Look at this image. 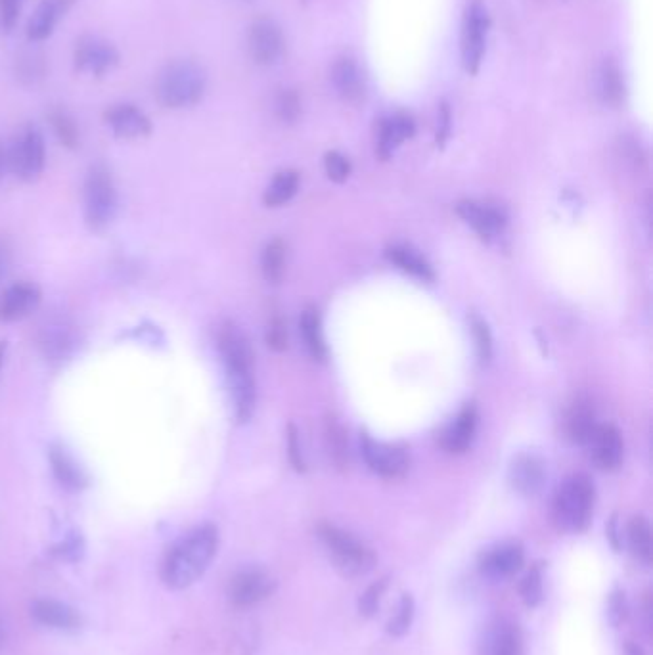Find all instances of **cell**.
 <instances>
[{"label": "cell", "mask_w": 653, "mask_h": 655, "mask_svg": "<svg viewBox=\"0 0 653 655\" xmlns=\"http://www.w3.org/2000/svg\"><path fill=\"white\" fill-rule=\"evenodd\" d=\"M219 529L203 523L188 531L169 548L161 564V581L173 590H184L198 583L219 550Z\"/></svg>", "instance_id": "cell-1"}, {"label": "cell", "mask_w": 653, "mask_h": 655, "mask_svg": "<svg viewBox=\"0 0 653 655\" xmlns=\"http://www.w3.org/2000/svg\"><path fill=\"white\" fill-rule=\"evenodd\" d=\"M207 89L205 69L192 60H177L159 71L156 98L167 110L196 106Z\"/></svg>", "instance_id": "cell-2"}, {"label": "cell", "mask_w": 653, "mask_h": 655, "mask_svg": "<svg viewBox=\"0 0 653 655\" xmlns=\"http://www.w3.org/2000/svg\"><path fill=\"white\" fill-rule=\"evenodd\" d=\"M596 504V487L588 475L575 474L567 477L558 487L552 516L556 525L567 533H583L588 529Z\"/></svg>", "instance_id": "cell-3"}, {"label": "cell", "mask_w": 653, "mask_h": 655, "mask_svg": "<svg viewBox=\"0 0 653 655\" xmlns=\"http://www.w3.org/2000/svg\"><path fill=\"white\" fill-rule=\"evenodd\" d=\"M318 537L326 546L330 560L343 577L355 579L370 573L376 565V554L368 544L362 543L353 533L332 523L318 525Z\"/></svg>", "instance_id": "cell-4"}, {"label": "cell", "mask_w": 653, "mask_h": 655, "mask_svg": "<svg viewBox=\"0 0 653 655\" xmlns=\"http://www.w3.org/2000/svg\"><path fill=\"white\" fill-rule=\"evenodd\" d=\"M83 202H85V221L94 232H102L112 225L117 215V188L113 181L112 171L96 163L92 165L85 177L83 188Z\"/></svg>", "instance_id": "cell-5"}, {"label": "cell", "mask_w": 653, "mask_h": 655, "mask_svg": "<svg viewBox=\"0 0 653 655\" xmlns=\"http://www.w3.org/2000/svg\"><path fill=\"white\" fill-rule=\"evenodd\" d=\"M491 27V18L487 6L481 0H472L462 18V33H460V56L462 66L468 75H477L485 50H487V35Z\"/></svg>", "instance_id": "cell-6"}, {"label": "cell", "mask_w": 653, "mask_h": 655, "mask_svg": "<svg viewBox=\"0 0 653 655\" xmlns=\"http://www.w3.org/2000/svg\"><path fill=\"white\" fill-rule=\"evenodd\" d=\"M10 171L23 182H35L45 171V135L37 125H25L8 146Z\"/></svg>", "instance_id": "cell-7"}, {"label": "cell", "mask_w": 653, "mask_h": 655, "mask_svg": "<svg viewBox=\"0 0 653 655\" xmlns=\"http://www.w3.org/2000/svg\"><path fill=\"white\" fill-rule=\"evenodd\" d=\"M274 590H276V579L272 577V573L263 567L248 565L238 569L230 577L226 594L234 608L248 610L271 598Z\"/></svg>", "instance_id": "cell-8"}, {"label": "cell", "mask_w": 653, "mask_h": 655, "mask_svg": "<svg viewBox=\"0 0 653 655\" xmlns=\"http://www.w3.org/2000/svg\"><path fill=\"white\" fill-rule=\"evenodd\" d=\"M121 54L113 43L98 35H83L77 39L73 48V66L77 73L89 75L94 79L106 77L119 66Z\"/></svg>", "instance_id": "cell-9"}, {"label": "cell", "mask_w": 653, "mask_h": 655, "mask_svg": "<svg viewBox=\"0 0 653 655\" xmlns=\"http://www.w3.org/2000/svg\"><path fill=\"white\" fill-rule=\"evenodd\" d=\"M217 349L226 374H253L255 355L246 332L232 320H225L217 332Z\"/></svg>", "instance_id": "cell-10"}, {"label": "cell", "mask_w": 653, "mask_h": 655, "mask_svg": "<svg viewBox=\"0 0 653 655\" xmlns=\"http://www.w3.org/2000/svg\"><path fill=\"white\" fill-rule=\"evenodd\" d=\"M248 48L251 60L257 66H274L284 56V33L280 25L271 18H259L251 23L248 33Z\"/></svg>", "instance_id": "cell-11"}, {"label": "cell", "mask_w": 653, "mask_h": 655, "mask_svg": "<svg viewBox=\"0 0 653 655\" xmlns=\"http://www.w3.org/2000/svg\"><path fill=\"white\" fill-rule=\"evenodd\" d=\"M361 447L362 456L374 474L397 479L403 477L410 468V456L403 447L387 445L372 439L370 435H362Z\"/></svg>", "instance_id": "cell-12"}, {"label": "cell", "mask_w": 653, "mask_h": 655, "mask_svg": "<svg viewBox=\"0 0 653 655\" xmlns=\"http://www.w3.org/2000/svg\"><path fill=\"white\" fill-rule=\"evenodd\" d=\"M479 571L495 581L510 579L525 565V548L518 541H504L481 552Z\"/></svg>", "instance_id": "cell-13"}, {"label": "cell", "mask_w": 653, "mask_h": 655, "mask_svg": "<svg viewBox=\"0 0 653 655\" xmlns=\"http://www.w3.org/2000/svg\"><path fill=\"white\" fill-rule=\"evenodd\" d=\"M39 349L48 362H64L77 349V332L68 318L52 317L39 330Z\"/></svg>", "instance_id": "cell-14"}, {"label": "cell", "mask_w": 653, "mask_h": 655, "mask_svg": "<svg viewBox=\"0 0 653 655\" xmlns=\"http://www.w3.org/2000/svg\"><path fill=\"white\" fill-rule=\"evenodd\" d=\"M104 123L113 135L123 140H140L152 135V119L135 104L119 102L104 112Z\"/></svg>", "instance_id": "cell-15"}, {"label": "cell", "mask_w": 653, "mask_h": 655, "mask_svg": "<svg viewBox=\"0 0 653 655\" xmlns=\"http://www.w3.org/2000/svg\"><path fill=\"white\" fill-rule=\"evenodd\" d=\"M43 292L33 282H16L0 294V322H18L39 309Z\"/></svg>", "instance_id": "cell-16"}, {"label": "cell", "mask_w": 653, "mask_h": 655, "mask_svg": "<svg viewBox=\"0 0 653 655\" xmlns=\"http://www.w3.org/2000/svg\"><path fill=\"white\" fill-rule=\"evenodd\" d=\"M77 0H41L35 12L31 14L27 22V41L29 43H43L50 39L56 31V27L69 14V10L75 6Z\"/></svg>", "instance_id": "cell-17"}, {"label": "cell", "mask_w": 653, "mask_h": 655, "mask_svg": "<svg viewBox=\"0 0 653 655\" xmlns=\"http://www.w3.org/2000/svg\"><path fill=\"white\" fill-rule=\"evenodd\" d=\"M510 485L523 497H537L546 483V466L541 456L525 452L514 458L510 466Z\"/></svg>", "instance_id": "cell-18"}, {"label": "cell", "mask_w": 653, "mask_h": 655, "mask_svg": "<svg viewBox=\"0 0 653 655\" xmlns=\"http://www.w3.org/2000/svg\"><path fill=\"white\" fill-rule=\"evenodd\" d=\"M458 215L472 226L473 230L479 234L481 240L491 242L496 236H500L506 228V215L502 209L495 205L479 204V202H460L456 207Z\"/></svg>", "instance_id": "cell-19"}, {"label": "cell", "mask_w": 653, "mask_h": 655, "mask_svg": "<svg viewBox=\"0 0 653 655\" xmlns=\"http://www.w3.org/2000/svg\"><path fill=\"white\" fill-rule=\"evenodd\" d=\"M31 615L43 627L54 629V631H64V633L77 631L83 623L79 611L66 602H60L54 598L35 600L31 606Z\"/></svg>", "instance_id": "cell-20"}, {"label": "cell", "mask_w": 653, "mask_h": 655, "mask_svg": "<svg viewBox=\"0 0 653 655\" xmlns=\"http://www.w3.org/2000/svg\"><path fill=\"white\" fill-rule=\"evenodd\" d=\"M588 447L592 452V460L600 470H617L623 462V437L619 430L611 424L598 426L592 433Z\"/></svg>", "instance_id": "cell-21"}, {"label": "cell", "mask_w": 653, "mask_h": 655, "mask_svg": "<svg viewBox=\"0 0 653 655\" xmlns=\"http://www.w3.org/2000/svg\"><path fill=\"white\" fill-rule=\"evenodd\" d=\"M330 79L341 100L349 104H359L366 96V79L361 66L353 58H339L332 66Z\"/></svg>", "instance_id": "cell-22"}, {"label": "cell", "mask_w": 653, "mask_h": 655, "mask_svg": "<svg viewBox=\"0 0 653 655\" xmlns=\"http://www.w3.org/2000/svg\"><path fill=\"white\" fill-rule=\"evenodd\" d=\"M48 460H50L52 474L64 489L73 491V493L87 489L89 475L85 474V470L77 464V460L64 447L52 445L48 451Z\"/></svg>", "instance_id": "cell-23"}, {"label": "cell", "mask_w": 653, "mask_h": 655, "mask_svg": "<svg viewBox=\"0 0 653 655\" xmlns=\"http://www.w3.org/2000/svg\"><path fill=\"white\" fill-rule=\"evenodd\" d=\"M416 133V123L408 113H393L382 119L378 131V156L391 158V154Z\"/></svg>", "instance_id": "cell-24"}, {"label": "cell", "mask_w": 653, "mask_h": 655, "mask_svg": "<svg viewBox=\"0 0 653 655\" xmlns=\"http://www.w3.org/2000/svg\"><path fill=\"white\" fill-rule=\"evenodd\" d=\"M477 430V410L472 405L464 408L441 435V447L451 454L466 452L472 445Z\"/></svg>", "instance_id": "cell-25"}, {"label": "cell", "mask_w": 653, "mask_h": 655, "mask_svg": "<svg viewBox=\"0 0 653 655\" xmlns=\"http://www.w3.org/2000/svg\"><path fill=\"white\" fill-rule=\"evenodd\" d=\"M596 94L611 108H617L625 100V81L623 73L615 60H604L596 71Z\"/></svg>", "instance_id": "cell-26"}, {"label": "cell", "mask_w": 653, "mask_h": 655, "mask_svg": "<svg viewBox=\"0 0 653 655\" xmlns=\"http://www.w3.org/2000/svg\"><path fill=\"white\" fill-rule=\"evenodd\" d=\"M387 259L397 265L401 271L422 280V282H433L435 280V272L433 267L429 265L428 259L418 251V249L410 248L405 244H397L391 246L385 251Z\"/></svg>", "instance_id": "cell-27"}, {"label": "cell", "mask_w": 653, "mask_h": 655, "mask_svg": "<svg viewBox=\"0 0 653 655\" xmlns=\"http://www.w3.org/2000/svg\"><path fill=\"white\" fill-rule=\"evenodd\" d=\"M487 655H523V634L518 623L500 619L487 638Z\"/></svg>", "instance_id": "cell-28"}, {"label": "cell", "mask_w": 653, "mask_h": 655, "mask_svg": "<svg viewBox=\"0 0 653 655\" xmlns=\"http://www.w3.org/2000/svg\"><path fill=\"white\" fill-rule=\"evenodd\" d=\"M596 412L588 401H577L567 414V435L577 445H588L592 433L596 431Z\"/></svg>", "instance_id": "cell-29"}, {"label": "cell", "mask_w": 653, "mask_h": 655, "mask_svg": "<svg viewBox=\"0 0 653 655\" xmlns=\"http://www.w3.org/2000/svg\"><path fill=\"white\" fill-rule=\"evenodd\" d=\"M627 543L631 548L632 556L642 562H652V527L650 521L644 516H634L627 525Z\"/></svg>", "instance_id": "cell-30"}, {"label": "cell", "mask_w": 653, "mask_h": 655, "mask_svg": "<svg viewBox=\"0 0 653 655\" xmlns=\"http://www.w3.org/2000/svg\"><path fill=\"white\" fill-rule=\"evenodd\" d=\"M48 123L60 144L68 150H75L81 144V131L75 117L66 108H52L48 112Z\"/></svg>", "instance_id": "cell-31"}, {"label": "cell", "mask_w": 653, "mask_h": 655, "mask_svg": "<svg viewBox=\"0 0 653 655\" xmlns=\"http://www.w3.org/2000/svg\"><path fill=\"white\" fill-rule=\"evenodd\" d=\"M301 332L305 338V345L309 353L315 357L316 361H324L328 355L326 343H324V334H322V322L320 315L315 307H307L301 315Z\"/></svg>", "instance_id": "cell-32"}, {"label": "cell", "mask_w": 653, "mask_h": 655, "mask_svg": "<svg viewBox=\"0 0 653 655\" xmlns=\"http://www.w3.org/2000/svg\"><path fill=\"white\" fill-rule=\"evenodd\" d=\"M297 188H299V175L295 171H280L265 190L263 200L269 207H280L292 200Z\"/></svg>", "instance_id": "cell-33"}, {"label": "cell", "mask_w": 653, "mask_h": 655, "mask_svg": "<svg viewBox=\"0 0 653 655\" xmlns=\"http://www.w3.org/2000/svg\"><path fill=\"white\" fill-rule=\"evenodd\" d=\"M261 271L267 282L278 284L286 271V244L280 238L271 240L261 255Z\"/></svg>", "instance_id": "cell-34"}, {"label": "cell", "mask_w": 653, "mask_h": 655, "mask_svg": "<svg viewBox=\"0 0 653 655\" xmlns=\"http://www.w3.org/2000/svg\"><path fill=\"white\" fill-rule=\"evenodd\" d=\"M519 596L527 608H537L544 600V567L535 564L519 583Z\"/></svg>", "instance_id": "cell-35"}, {"label": "cell", "mask_w": 653, "mask_h": 655, "mask_svg": "<svg viewBox=\"0 0 653 655\" xmlns=\"http://www.w3.org/2000/svg\"><path fill=\"white\" fill-rule=\"evenodd\" d=\"M46 73L45 56L27 50L16 62V77L22 81L23 85H37Z\"/></svg>", "instance_id": "cell-36"}, {"label": "cell", "mask_w": 653, "mask_h": 655, "mask_svg": "<svg viewBox=\"0 0 653 655\" xmlns=\"http://www.w3.org/2000/svg\"><path fill=\"white\" fill-rule=\"evenodd\" d=\"M414 615H416V602H414V598L410 594H403L401 600H399V606H397L395 615L387 621L385 631H387V634H391V636H397V638L399 636H405L410 631L412 623H414Z\"/></svg>", "instance_id": "cell-37"}, {"label": "cell", "mask_w": 653, "mask_h": 655, "mask_svg": "<svg viewBox=\"0 0 653 655\" xmlns=\"http://www.w3.org/2000/svg\"><path fill=\"white\" fill-rule=\"evenodd\" d=\"M326 443H328V451H330L332 460L338 464L339 468H343L347 464V458H349L347 437H345V431H343L336 418L326 420Z\"/></svg>", "instance_id": "cell-38"}, {"label": "cell", "mask_w": 653, "mask_h": 655, "mask_svg": "<svg viewBox=\"0 0 653 655\" xmlns=\"http://www.w3.org/2000/svg\"><path fill=\"white\" fill-rule=\"evenodd\" d=\"M387 588H389V577H382L362 592L359 598V611L362 617H374L378 613Z\"/></svg>", "instance_id": "cell-39"}, {"label": "cell", "mask_w": 653, "mask_h": 655, "mask_svg": "<svg viewBox=\"0 0 653 655\" xmlns=\"http://www.w3.org/2000/svg\"><path fill=\"white\" fill-rule=\"evenodd\" d=\"M472 326L473 341H475V349H477V357L483 364L491 361L493 357V336L491 330L487 326V322L483 318L475 317L473 315L470 320Z\"/></svg>", "instance_id": "cell-40"}, {"label": "cell", "mask_w": 653, "mask_h": 655, "mask_svg": "<svg viewBox=\"0 0 653 655\" xmlns=\"http://www.w3.org/2000/svg\"><path fill=\"white\" fill-rule=\"evenodd\" d=\"M274 108H276V115L284 123H295L301 115V98L293 89H284L278 92Z\"/></svg>", "instance_id": "cell-41"}, {"label": "cell", "mask_w": 653, "mask_h": 655, "mask_svg": "<svg viewBox=\"0 0 653 655\" xmlns=\"http://www.w3.org/2000/svg\"><path fill=\"white\" fill-rule=\"evenodd\" d=\"M608 621L611 627H621L627 619L629 613V602H627V592L621 587H615L608 596Z\"/></svg>", "instance_id": "cell-42"}, {"label": "cell", "mask_w": 653, "mask_h": 655, "mask_svg": "<svg viewBox=\"0 0 653 655\" xmlns=\"http://www.w3.org/2000/svg\"><path fill=\"white\" fill-rule=\"evenodd\" d=\"M324 169L328 179L334 182H343L349 179L351 175V163L345 156H341L339 152H328L324 158Z\"/></svg>", "instance_id": "cell-43"}, {"label": "cell", "mask_w": 653, "mask_h": 655, "mask_svg": "<svg viewBox=\"0 0 653 655\" xmlns=\"http://www.w3.org/2000/svg\"><path fill=\"white\" fill-rule=\"evenodd\" d=\"M25 0H0V31L12 33L20 22Z\"/></svg>", "instance_id": "cell-44"}, {"label": "cell", "mask_w": 653, "mask_h": 655, "mask_svg": "<svg viewBox=\"0 0 653 655\" xmlns=\"http://www.w3.org/2000/svg\"><path fill=\"white\" fill-rule=\"evenodd\" d=\"M267 343L269 347H272L274 351H282L286 349L288 345V334H286V326L280 318H274L269 326V332H267Z\"/></svg>", "instance_id": "cell-45"}, {"label": "cell", "mask_w": 653, "mask_h": 655, "mask_svg": "<svg viewBox=\"0 0 653 655\" xmlns=\"http://www.w3.org/2000/svg\"><path fill=\"white\" fill-rule=\"evenodd\" d=\"M452 115L451 108L447 102H443L439 106V113H437V144L445 146L447 138L451 135Z\"/></svg>", "instance_id": "cell-46"}, {"label": "cell", "mask_w": 653, "mask_h": 655, "mask_svg": "<svg viewBox=\"0 0 653 655\" xmlns=\"http://www.w3.org/2000/svg\"><path fill=\"white\" fill-rule=\"evenodd\" d=\"M288 449H290V460H292L293 468L303 472L305 470V460L301 454V445H299V437H297V430L290 426V437H288Z\"/></svg>", "instance_id": "cell-47"}, {"label": "cell", "mask_w": 653, "mask_h": 655, "mask_svg": "<svg viewBox=\"0 0 653 655\" xmlns=\"http://www.w3.org/2000/svg\"><path fill=\"white\" fill-rule=\"evenodd\" d=\"M12 263V246L6 238H0V280L6 276Z\"/></svg>", "instance_id": "cell-48"}, {"label": "cell", "mask_w": 653, "mask_h": 655, "mask_svg": "<svg viewBox=\"0 0 653 655\" xmlns=\"http://www.w3.org/2000/svg\"><path fill=\"white\" fill-rule=\"evenodd\" d=\"M608 539L609 544L613 546V550L619 552L621 546H623V535H621V531H619V527H617V518H615V516H613L608 523Z\"/></svg>", "instance_id": "cell-49"}, {"label": "cell", "mask_w": 653, "mask_h": 655, "mask_svg": "<svg viewBox=\"0 0 653 655\" xmlns=\"http://www.w3.org/2000/svg\"><path fill=\"white\" fill-rule=\"evenodd\" d=\"M6 171H10V165H8V146L0 140V181L4 179Z\"/></svg>", "instance_id": "cell-50"}, {"label": "cell", "mask_w": 653, "mask_h": 655, "mask_svg": "<svg viewBox=\"0 0 653 655\" xmlns=\"http://www.w3.org/2000/svg\"><path fill=\"white\" fill-rule=\"evenodd\" d=\"M623 652H625V655H646L644 654V650H642V646H638L636 642H627Z\"/></svg>", "instance_id": "cell-51"}, {"label": "cell", "mask_w": 653, "mask_h": 655, "mask_svg": "<svg viewBox=\"0 0 653 655\" xmlns=\"http://www.w3.org/2000/svg\"><path fill=\"white\" fill-rule=\"evenodd\" d=\"M6 353H8V341H0V366L4 364Z\"/></svg>", "instance_id": "cell-52"}, {"label": "cell", "mask_w": 653, "mask_h": 655, "mask_svg": "<svg viewBox=\"0 0 653 655\" xmlns=\"http://www.w3.org/2000/svg\"><path fill=\"white\" fill-rule=\"evenodd\" d=\"M2 644H4V633H2V625H0V648H2Z\"/></svg>", "instance_id": "cell-53"}]
</instances>
